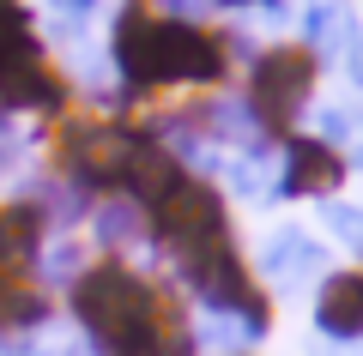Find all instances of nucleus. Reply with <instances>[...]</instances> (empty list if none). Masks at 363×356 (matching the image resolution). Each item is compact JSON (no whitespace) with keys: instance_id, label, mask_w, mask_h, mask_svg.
Wrapping results in <instances>:
<instances>
[{"instance_id":"12","label":"nucleus","mask_w":363,"mask_h":356,"mask_svg":"<svg viewBox=\"0 0 363 356\" xmlns=\"http://www.w3.org/2000/svg\"><path fill=\"white\" fill-rule=\"evenodd\" d=\"M303 30H309V49H315V54H321V42H345V30H339V13H333V6H309Z\"/></svg>"},{"instance_id":"17","label":"nucleus","mask_w":363,"mask_h":356,"mask_svg":"<svg viewBox=\"0 0 363 356\" xmlns=\"http://www.w3.org/2000/svg\"><path fill=\"white\" fill-rule=\"evenodd\" d=\"M212 6H230L236 13V6H267V0H212Z\"/></svg>"},{"instance_id":"7","label":"nucleus","mask_w":363,"mask_h":356,"mask_svg":"<svg viewBox=\"0 0 363 356\" xmlns=\"http://www.w3.org/2000/svg\"><path fill=\"white\" fill-rule=\"evenodd\" d=\"M315 326L327 338H363V266L327 272L321 290H315Z\"/></svg>"},{"instance_id":"14","label":"nucleus","mask_w":363,"mask_h":356,"mask_svg":"<svg viewBox=\"0 0 363 356\" xmlns=\"http://www.w3.org/2000/svg\"><path fill=\"white\" fill-rule=\"evenodd\" d=\"M351 127H357V121H351V109H327V115H321V139H327V145L351 139Z\"/></svg>"},{"instance_id":"18","label":"nucleus","mask_w":363,"mask_h":356,"mask_svg":"<svg viewBox=\"0 0 363 356\" xmlns=\"http://www.w3.org/2000/svg\"><path fill=\"white\" fill-rule=\"evenodd\" d=\"M236 356H242V350H236Z\"/></svg>"},{"instance_id":"9","label":"nucleus","mask_w":363,"mask_h":356,"mask_svg":"<svg viewBox=\"0 0 363 356\" xmlns=\"http://www.w3.org/2000/svg\"><path fill=\"white\" fill-rule=\"evenodd\" d=\"M49 320V296L30 272H0V332H37Z\"/></svg>"},{"instance_id":"1","label":"nucleus","mask_w":363,"mask_h":356,"mask_svg":"<svg viewBox=\"0 0 363 356\" xmlns=\"http://www.w3.org/2000/svg\"><path fill=\"white\" fill-rule=\"evenodd\" d=\"M109 61H116L121 97H152L164 85L182 91H212L230 73V37L200 18H164L145 0H133L116 18L109 37Z\"/></svg>"},{"instance_id":"3","label":"nucleus","mask_w":363,"mask_h":356,"mask_svg":"<svg viewBox=\"0 0 363 356\" xmlns=\"http://www.w3.org/2000/svg\"><path fill=\"white\" fill-rule=\"evenodd\" d=\"M315 79H321V54H315L309 42H272V49H260L255 67H248V91H242L248 121H255L267 139L297 133V115L309 109Z\"/></svg>"},{"instance_id":"2","label":"nucleus","mask_w":363,"mask_h":356,"mask_svg":"<svg viewBox=\"0 0 363 356\" xmlns=\"http://www.w3.org/2000/svg\"><path fill=\"white\" fill-rule=\"evenodd\" d=\"M67 302H73V320L85 326V338L104 356H145L169 326H182L169 290L145 284L128 260L85 266L73 278V290H67Z\"/></svg>"},{"instance_id":"10","label":"nucleus","mask_w":363,"mask_h":356,"mask_svg":"<svg viewBox=\"0 0 363 356\" xmlns=\"http://www.w3.org/2000/svg\"><path fill=\"white\" fill-rule=\"evenodd\" d=\"M37 54H43V42H37V30H30V13L18 0H0V79L18 73V67L37 61Z\"/></svg>"},{"instance_id":"8","label":"nucleus","mask_w":363,"mask_h":356,"mask_svg":"<svg viewBox=\"0 0 363 356\" xmlns=\"http://www.w3.org/2000/svg\"><path fill=\"white\" fill-rule=\"evenodd\" d=\"M91 236H97L104 260H121V248H133L140 236H152V212L133 205V200H121V193H109V200H97V212H91Z\"/></svg>"},{"instance_id":"6","label":"nucleus","mask_w":363,"mask_h":356,"mask_svg":"<svg viewBox=\"0 0 363 356\" xmlns=\"http://www.w3.org/2000/svg\"><path fill=\"white\" fill-rule=\"evenodd\" d=\"M43 242H49V212H43V200L0 205V272L43 266Z\"/></svg>"},{"instance_id":"15","label":"nucleus","mask_w":363,"mask_h":356,"mask_svg":"<svg viewBox=\"0 0 363 356\" xmlns=\"http://www.w3.org/2000/svg\"><path fill=\"white\" fill-rule=\"evenodd\" d=\"M13 157H18V127H13V115L0 109V169H13Z\"/></svg>"},{"instance_id":"4","label":"nucleus","mask_w":363,"mask_h":356,"mask_svg":"<svg viewBox=\"0 0 363 356\" xmlns=\"http://www.w3.org/2000/svg\"><path fill=\"white\" fill-rule=\"evenodd\" d=\"M230 236V212H224V193L200 176H182L164 200L152 205V242L164 248L169 260H188L200 248L224 242Z\"/></svg>"},{"instance_id":"5","label":"nucleus","mask_w":363,"mask_h":356,"mask_svg":"<svg viewBox=\"0 0 363 356\" xmlns=\"http://www.w3.org/2000/svg\"><path fill=\"white\" fill-rule=\"evenodd\" d=\"M351 176V157L339 145H327L321 133H285V163L272 193L279 200H333Z\"/></svg>"},{"instance_id":"11","label":"nucleus","mask_w":363,"mask_h":356,"mask_svg":"<svg viewBox=\"0 0 363 356\" xmlns=\"http://www.w3.org/2000/svg\"><path fill=\"white\" fill-rule=\"evenodd\" d=\"M315 266H321V248H315L309 236H297V229L272 236V248H267V272H272L279 284H297V278H309Z\"/></svg>"},{"instance_id":"13","label":"nucleus","mask_w":363,"mask_h":356,"mask_svg":"<svg viewBox=\"0 0 363 356\" xmlns=\"http://www.w3.org/2000/svg\"><path fill=\"white\" fill-rule=\"evenodd\" d=\"M327 229H333L339 242L363 248V212H357V205H327Z\"/></svg>"},{"instance_id":"16","label":"nucleus","mask_w":363,"mask_h":356,"mask_svg":"<svg viewBox=\"0 0 363 356\" xmlns=\"http://www.w3.org/2000/svg\"><path fill=\"white\" fill-rule=\"evenodd\" d=\"M67 13H91V6H97V0H61Z\"/></svg>"}]
</instances>
